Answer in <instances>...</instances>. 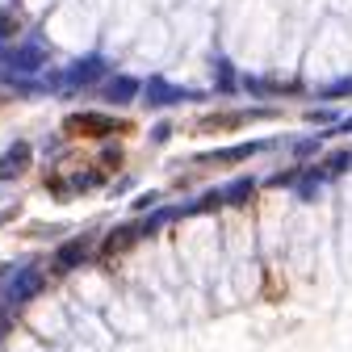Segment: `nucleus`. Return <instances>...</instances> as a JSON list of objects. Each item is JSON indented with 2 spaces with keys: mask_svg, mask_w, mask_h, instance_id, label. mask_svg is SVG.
<instances>
[{
  "mask_svg": "<svg viewBox=\"0 0 352 352\" xmlns=\"http://www.w3.org/2000/svg\"><path fill=\"white\" fill-rule=\"evenodd\" d=\"M176 101H185L181 88H172V84H164V80H151V84H147V105H176Z\"/></svg>",
  "mask_w": 352,
  "mask_h": 352,
  "instance_id": "nucleus-4",
  "label": "nucleus"
},
{
  "mask_svg": "<svg viewBox=\"0 0 352 352\" xmlns=\"http://www.w3.org/2000/svg\"><path fill=\"white\" fill-rule=\"evenodd\" d=\"M252 189H256L252 181H239V185H231V193H227V197H231V201H243V197H248Z\"/></svg>",
  "mask_w": 352,
  "mask_h": 352,
  "instance_id": "nucleus-10",
  "label": "nucleus"
},
{
  "mask_svg": "<svg viewBox=\"0 0 352 352\" xmlns=\"http://www.w3.org/2000/svg\"><path fill=\"white\" fill-rule=\"evenodd\" d=\"M67 130H72V135H113L118 122H109L101 113H72L67 118Z\"/></svg>",
  "mask_w": 352,
  "mask_h": 352,
  "instance_id": "nucleus-3",
  "label": "nucleus"
},
{
  "mask_svg": "<svg viewBox=\"0 0 352 352\" xmlns=\"http://www.w3.org/2000/svg\"><path fill=\"white\" fill-rule=\"evenodd\" d=\"M135 93H139V84L130 80V76H118V80H109V84H105V101H118V105H126Z\"/></svg>",
  "mask_w": 352,
  "mask_h": 352,
  "instance_id": "nucleus-5",
  "label": "nucleus"
},
{
  "mask_svg": "<svg viewBox=\"0 0 352 352\" xmlns=\"http://www.w3.org/2000/svg\"><path fill=\"white\" fill-rule=\"evenodd\" d=\"M101 76H105V63H101V59H80V63H72L55 84H59V93H76V88L97 84Z\"/></svg>",
  "mask_w": 352,
  "mask_h": 352,
  "instance_id": "nucleus-1",
  "label": "nucleus"
},
{
  "mask_svg": "<svg viewBox=\"0 0 352 352\" xmlns=\"http://www.w3.org/2000/svg\"><path fill=\"white\" fill-rule=\"evenodd\" d=\"M17 34V17L9 9H0V38H13Z\"/></svg>",
  "mask_w": 352,
  "mask_h": 352,
  "instance_id": "nucleus-9",
  "label": "nucleus"
},
{
  "mask_svg": "<svg viewBox=\"0 0 352 352\" xmlns=\"http://www.w3.org/2000/svg\"><path fill=\"white\" fill-rule=\"evenodd\" d=\"M25 164H30V147H25V143H17V147L9 151V160H0V176H17Z\"/></svg>",
  "mask_w": 352,
  "mask_h": 352,
  "instance_id": "nucleus-7",
  "label": "nucleus"
},
{
  "mask_svg": "<svg viewBox=\"0 0 352 352\" xmlns=\"http://www.w3.org/2000/svg\"><path fill=\"white\" fill-rule=\"evenodd\" d=\"M336 130H352V118H344V122H340V126H336Z\"/></svg>",
  "mask_w": 352,
  "mask_h": 352,
  "instance_id": "nucleus-13",
  "label": "nucleus"
},
{
  "mask_svg": "<svg viewBox=\"0 0 352 352\" xmlns=\"http://www.w3.org/2000/svg\"><path fill=\"white\" fill-rule=\"evenodd\" d=\"M34 294H42V273H38V269L13 273V281H9V302L17 306V302H30Z\"/></svg>",
  "mask_w": 352,
  "mask_h": 352,
  "instance_id": "nucleus-2",
  "label": "nucleus"
},
{
  "mask_svg": "<svg viewBox=\"0 0 352 352\" xmlns=\"http://www.w3.org/2000/svg\"><path fill=\"white\" fill-rule=\"evenodd\" d=\"M218 80H223V93H235V88H231V80H235V76H231V67H227V63H218Z\"/></svg>",
  "mask_w": 352,
  "mask_h": 352,
  "instance_id": "nucleus-11",
  "label": "nucleus"
},
{
  "mask_svg": "<svg viewBox=\"0 0 352 352\" xmlns=\"http://www.w3.org/2000/svg\"><path fill=\"white\" fill-rule=\"evenodd\" d=\"M84 256H88V239H72V243H63V248H59V264H63V269L80 264Z\"/></svg>",
  "mask_w": 352,
  "mask_h": 352,
  "instance_id": "nucleus-8",
  "label": "nucleus"
},
{
  "mask_svg": "<svg viewBox=\"0 0 352 352\" xmlns=\"http://www.w3.org/2000/svg\"><path fill=\"white\" fill-rule=\"evenodd\" d=\"M139 239V227H122V231H113L109 239H105V256H118V252H126L130 243Z\"/></svg>",
  "mask_w": 352,
  "mask_h": 352,
  "instance_id": "nucleus-6",
  "label": "nucleus"
},
{
  "mask_svg": "<svg viewBox=\"0 0 352 352\" xmlns=\"http://www.w3.org/2000/svg\"><path fill=\"white\" fill-rule=\"evenodd\" d=\"M344 168H348V155H340V160H331V164H327V172H344Z\"/></svg>",
  "mask_w": 352,
  "mask_h": 352,
  "instance_id": "nucleus-12",
  "label": "nucleus"
}]
</instances>
